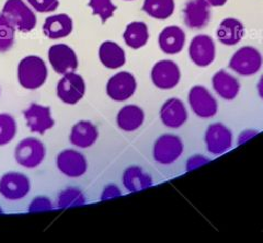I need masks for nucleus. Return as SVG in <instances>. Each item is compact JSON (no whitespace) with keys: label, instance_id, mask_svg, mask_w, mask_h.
<instances>
[{"label":"nucleus","instance_id":"obj_9","mask_svg":"<svg viewBox=\"0 0 263 243\" xmlns=\"http://www.w3.org/2000/svg\"><path fill=\"white\" fill-rule=\"evenodd\" d=\"M189 103L196 116L201 118H211L216 115L217 102L203 86H194L189 92Z\"/></svg>","mask_w":263,"mask_h":243},{"label":"nucleus","instance_id":"obj_33","mask_svg":"<svg viewBox=\"0 0 263 243\" xmlns=\"http://www.w3.org/2000/svg\"><path fill=\"white\" fill-rule=\"evenodd\" d=\"M53 209L52 201L47 197L40 196L32 200V202L29 206L30 213H39V212H47V210Z\"/></svg>","mask_w":263,"mask_h":243},{"label":"nucleus","instance_id":"obj_28","mask_svg":"<svg viewBox=\"0 0 263 243\" xmlns=\"http://www.w3.org/2000/svg\"><path fill=\"white\" fill-rule=\"evenodd\" d=\"M86 202V198L81 191L69 188L62 191L57 198V207L59 208H68L73 206L84 205Z\"/></svg>","mask_w":263,"mask_h":243},{"label":"nucleus","instance_id":"obj_12","mask_svg":"<svg viewBox=\"0 0 263 243\" xmlns=\"http://www.w3.org/2000/svg\"><path fill=\"white\" fill-rule=\"evenodd\" d=\"M189 55L196 66L206 67L215 59V43L209 35H196L191 40L190 47H189Z\"/></svg>","mask_w":263,"mask_h":243},{"label":"nucleus","instance_id":"obj_30","mask_svg":"<svg viewBox=\"0 0 263 243\" xmlns=\"http://www.w3.org/2000/svg\"><path fill=\"white\" fill-rule=\"evenodd\" d=\"M16 134L15 119L7 113L0 114V146L12 141Z\"/></svg>","mask_w":263,"mask_h":243},{"label":"nucleus","instance_id":"obj_34","mask_svg":"<svg viewBox=\"0 0 263 243\" xmlns=\"http://www.w3.org/2000/svg\"><path fill=\"white\" fill-rule=\"evenodd\" d=\"M121 195V191L118 188L117 185L114 184H109L106 188L103 190L102 192V195H101V199H109V198H113V197H117Z\"/></svg>","mask_w":263,"mask_h":243},{"label":"nucleus","instance_id":"obj_27","mask_svg":"<svg viewBox=\"0 0 263 243\" xmlns=\"http://www.w3.org/2000/svg\"><path fill=\"white\" fill-rule=\"evenodd\" d=\"M143 10L154 19L166 20L175 11L174 0H145Z\"/></svg>","mask_w":263,"mask_h":243},{"label":"nucleus","instance_id":"obj_5","mask_svg":"<svg viewBox=\"0 0 263 243\" xmlns=\"http://www.w3.org/2000/svg\"><path fill=\"white\" fill-rule=\"evenodd\" d=\"M85 92V80L75 71L63 75V78L57 84V96L66 104L78 103L84 98Z\"/></svg>","mask_w":263,"mask_h":243},{"label":"nucleus","instance_id":"obj_36","mask_svg":"<svg viewBox=\"0 0 263 243\" xmlns=\"http://www.w3.org/2000/svg\"><path fill=\"white\" fill-rule=\"evenodd\" d=\"M210 6H214V7H220L224 6L226 4L227 0H205Z\"/></svg>","mask_w":263,"mask_h":243},{"label":"nucleus","instance_id":"obj_20","mask_svg":"<svg viewBox=\"0 0 263 243\" xmlns=\"http://www.w3.org/2000/svg\"><path fill=\"white\" fill-rule=\"evenodd\" d=\"M213 89L224 100H234L240 91V84L225 70H219L212 79Z\"/></svg>","mask_w":263,"mask_h":243},{"label":"nucleus","instance_id":"obj_22","mask_svg":"<svg viewBox=\"0 0 263 243\" xmlns=\"http://www.w3.org/2000/svg\"><path fill=\"white\" fill-rule=\"evenodd\" d=\"M99 58H100L103 66L110 69H118L124 66L126 62L124 50L112 40H105L100 45Z\"/></svg>","mask_w":263,"mask_h":243},{"label":"nucleus","instance_id":"obj_38","mask_svg":"<svg viewBox=\"0 0 263 243\" xmlns=\"http://www.w3.org/2000/svg\"><path fill=\"white\" fill-rule=\"evenodd\" d=\"M3 213V209H2V207H0V214H2Z\"/></svg>","mask_w":263,"mask_h":243},{"label":"nucleus","instance_id":"obj_21","mask_svg":"<svg viewBox=\"0 0 263 243\" xmlns=\"http://www.w3.org/2000/svg\"><path fill=\"white\" fill-rule=\"evenodd\" d=\"M98 129L89 120H80L72 126L70 133V143L79 148H88L97 141Z\"/></svg>","mask_w":263,"mask_h":243},{"label":"nucleus","instance_id":"obj_14","mask_svg":"<svg viewBox=\"0 0 263 243\" xmlns=\"http://www.w3.org/2000/svg\"><path fill=\"white\" fill-rule=\"evenodd\" d=\"M205 144L209 152L221 155L233 145V134L221 123L211 124L205 133Z\"/></svg>","mask_w":263,"mask_h":243},{"label":"nucleus","instance_id":"obj_35","mask_svg":"<svg viewBox=\"0 0 263 243\" xmlns=\"http://www.w3.org/2000/svg\"><path fill=\"white\" fill-rule=\"evenodd\" d=\"M205 162H208V158H204L202 156H194V157H192L190 160L187 161L186 170L189 171V170H192L194 168L200 167V166L204 165Z\"/></svg>","mask_w":263,"mask_h":243},{"label":"nucleus","instance_id":"obj_3","mask_svg":"<svg viewBox=\"0 0 263 243\" xmlns=\"http://www.w3.org/2000/svg\"><path fill=\"white\" fill-rule=\"evenodd\" d=\"M44 144L33 137L22 139L15 147L14 158L18 164L24 168L34 169L42 164L45 159Z\"/></svg>","mask_w":263,"mask_h":243},{"label":"nucleus","instance_id":"obj_19","mask_svg":"<svg viewBox=\"0 0 263 243\" xmlns=\"http://www.w3.org/2000/svg\"><path fill=\"white\" fill-rule=\"evenodd\" d=\"M73 28L72 19L68 14L60 13L46 18L43 24V33L51 39H59L68 36Z\"/></svg>","mask_w":263,"mask_h":243},{"label":"nucleus","instance_id":"obj_37","mask_svg":"<svg viewBox=\"0 0 263 243\" xmlns=\"http://www.w3.org/2000/svg\"><path fill=\"white\" fill-rule=\"evenodd\" d=\"M258 92H259L261 98L263 99V75H262V77L259 81V84H258Z\"/></svg>","mask_w":263,"mask_h":243},{"label":"nucleus","instance_id":"obj_15","mask_svg":"<svg viewBox=\"0 0 263 243\" xmlns=\"http://www.w3.org/2000/svg\"><path fill=\"white\" fill-rule=\"evenodd\" d=\"M57 168L68 177H80L87 172L88 164L85 156L79 151L65 149L57 156Z\"/></svg>","mask_w":263,"mask_h":243},{"label":"nucleus","instance_id":"obj_11","mask_svg":"<svg viewBox=\"0 0 263 243\" xmlns=\"http://www.w3.org/2000/svg\"><path fill=\"white\" fill-rule=\"evenodd\" d=\"M137 84L135 77L128 71H120L106 84V93L114 101L122 102L128 100L136 91Z\"/></svg>","mask_w":263,"mask_h":243},{"label":"nucleus","instance_id":"obj_7","mask_svg":"<svg viewBox=\"0 0 263 243\" xmlns=\"http://www.w3.org/2000/svg\"><path fill=\"white\" fill-rule=\"evenodd\" d=\"M183 152V144L178 136L163 135L154 145L153 157L161 165H170L180 158Z\"/></svg>","mask_w":263,"mask_h":243},{"label":"nucleus","instance_id":"obj_18","mask_svg":"<svg viewBox=\"0 0 263 243\" xmlns=\"http://www.w3.org/2000/svg\"><path fill=\"white\" fill-rule=\"evenodd\" d=\"M158 43L163 53L168 55L178 54L183 50L185 43L184 31L177 26L164 28L159 34Z\"/></svg>","mask_w":263,"mask_h":243},{"label":"nucleus","instance_id":"obj_31","mask_svg":"<svg viewBox=\"0 0 263 243\" xmlns=\"http://www.w3.org/2000/svg\"><path fill=\"white\" fill-rule=\"evenodd\" d=\"M89 7L92 9L95 15L100 17L102 23L112 18L114 11L117 10V6L112 3V0H90Z\"/></svg>","mask_w":263,"mask_h":243},{"label":"nucleus","instance_id":"obj_13","mask_svg":"<svg viewBox=\"0 0 263 243\" xmlns=\"http://www.w3.org/2000/svg\"><path fill=\"white\" fill-rule=\"evenodd\" d=\"M23 115L32 133L43 135L55 125L51 108L45 107V105L32 103L29 109L23 112Z\"/></svg>","mask_w":263,"mask_h":243},{"label":"nucleus","instance_id":"obj_24","mask_svg":"<svg viewBox=\"0 0 263 243\" xmlns=\"http://www.w3.org/2000/svg\"><path fill=\"white\" fill-rule=\"evenodd\" d=\"M243 24L237 19L227 18L220 22L217 29V38L221 44L232 46L236 45L243 37Z\"/></svg>","mask_w":263,"mask_h":243},{"label":"nucleus","instance_id":"obj_25","mask_svg":"<svg viewBox=\"0 0 263 243\" xmlns=\"http://www.w3.org/2000/svg\"><path fill=\"white\" fill-rule=\"evenodd\" d=\"M123 184L128 192H137L149 188L153 180L149 174L143 171L142 168L129 167L123 174Z\"/></svg>","mask_w":263,"mask_h":243},{"label":"nucleus","instance_id":"obj_1","mask_svg":"<svg viewBox=\"0 0 263 243\" xmlns=\"http://www.w3.org/2000/svg\"><path fill=\"white\" fill-rule=\"evenodd\" d=\"M46 78V64L39 56H27L19 63L18 79L23 88L28 90H35L45 84Z\"/></svg>","mask_w":263,"mask_h":243},{"label":"nucleus","instance_id":"obj_17","mask_svg":"<svg viewBox=\"0 0 263 243\" xmlns=\"http://www.w3.org/2000/svg\"><path fill=\"white\" fill-rule=\"evenodd\" d=\"M184 22L191 29H202L210 21V5L205 0H190L183 10Z\"/></svg>","mask_w":263,"mask_h":243},{"label":"nucleus","instance_id":"obj_8","mask_svg":"<svg viewBox=\"0 0 263 243\" xmlns=\"http://www.w3.org/2000/svg\"><path fill=\"white\" fill-rule=\"evenodd\" d=\"M48 60L53 69L60 75L76 71L78 58L75 51L66 44H55L49 47Z\"/></svg>","mask_w":263,"mask_h":243},{"label":"nucleus","instance_id":"obj_10","mask_svg":"<svg viewBox=\"0 0 263 243\" xmlns=\"http://www.w3.org/2000/svg\"><path fill=\"white\" fill-rule=\"evenodd\" d=\"M151 78L153 84L162 90L175 88L181 79V72L178 65L169 59L160 60L155 64L152 69Z\"/></svg>","mask_w":263,"mask_h":243},{"label":"nucleus","instance_id":"obj_4","mask_svg":"<svg viewBox=\"0 0 263 243\" xmlns=\"http://www.w3.org/2000/svg\"><path fill=\"white\" fill-rule=\"evenodd\" d=\"M262 55L252 46L239 48L229 60V68L241 76L257 74L262 67Z\"/></svg>","mask_w":263,"mask_h":243},{"label":"nucleus","instance_id":"obj_2","mask_svg":"<svg viewBox=\"0 0 263 243\" xmlns=\"http://www.w3.org/2000/svg\"><path fill=\"white\" fill-rule=\"evenodd\" d=\"M3 14L15 30L28 33L36 27V15L23 0H7L3 8Z\"/></svg>","mask_w":263,"mask_h":243},{"label":"nucleus","instance_id":"obj_16","mask_svg":"<svg viewBox=\"0 0 263 243\" xmlns=\"http://www.w3.org/2000/svg\"><path fill=\"white\" fill-rule=\"evenodd\" d=\"M160 119L164 126L169 128H179L187 119V111L183 102L171 98L163 103L160 110Z\"/></svg>","mask_w":263,"mask_h":243},{"label":"nucleus","instance_id":"obj_32","mask_svg":"<svg viewBox=\"0 0 263 243\" xmlns=\"http://www.w3.org/2000/svg\"><path fill=\"white\" fill-rule=\"evenodd\" d=\"M33 7V9L41 13H47L55 11L60 6L59 0H27Z\"/></svg>","mask_w":263,"mask_h":243},{"label":"nucleus","instance_id":"obj_6","mask_svg":"<svg viewBox=\"0 0 263 243\" xmlns=\"http://www.w3.org/2000/svg\"><path fill=\"white\" fill-rule=\"evenodd\" d=\"M31 189L30 180L20 172H8L0 179V195L8 200H19L26 197Z\"/></svg>","mask_w":263,"mask_h":243},{"label":"nucleus","instance_id":"obj_29","mask_svg":"<svg viewBox=\"0 0 263 243\" xmlns=\"http://www.w3.org/2000/svg\"><path fill=\"white\" fill-rule=\"evenodd\" d=\"M15 28L8 21L5 15L0 14V52L9 51L14 43Z\"/></svg>","mask_w":263,"mask_h":243},{"label":"nucleus","instance_id":"obj_26","mask_svg":"<svg viewBox=\"0 0 263 243\" xmlns=\"http://www.w3.org/2000/svg\"><path fill=\"white\" fill-rule=\"evenodd\" d=\"M124 40L127 46L134 50H138L145 46L149 38V32H148L147 24L142 21H134L129 23L123 34Z\"/></svg>","mask_w":263,"mask_h":243},{"label":"nucleus","instance_id":"obj_23","mask_svg":"<svg viewBox=\"0 0 263 243\" xmlns=\"http://www.w3.org/2000/svg\"><path fill=\"white\" fill-rule=\"evenodd\" d=\"M145 120L144 111L134 104L123 107L117 116L118 126L124 132H134L141 127Z\"/></svg>","mask_w":263,"mask_h":243}]
</instances>
